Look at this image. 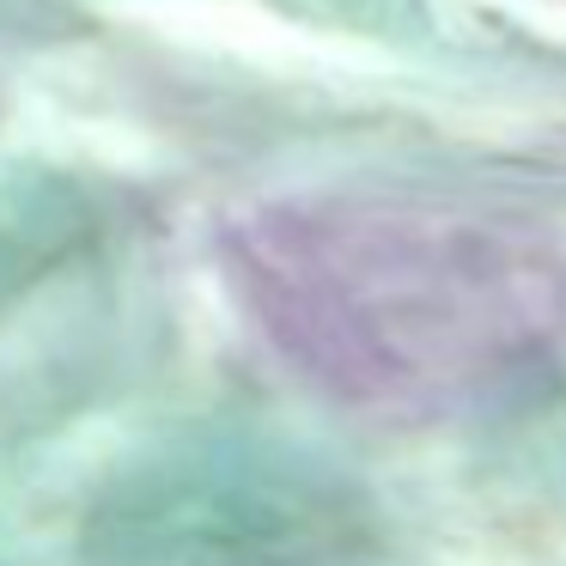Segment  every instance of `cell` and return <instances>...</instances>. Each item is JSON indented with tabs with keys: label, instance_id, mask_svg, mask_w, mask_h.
I'll list each match as a JSON object with an SVG mask.
<instances>
[{
	"label": "cell",
	"instance_id": "6da1fadb",
	"mask_svg": "<svg viewBox=\"0 0 566 566\" xmlns=\"http://www.w3.org/2000/svg\"><path fill=\"white\" fill-rule=\"evenodd\" d=\"M250 335L366 420H463L566 359V250L439 201L281 196L220 232Z\"/></svg>",
	"mask_w": 566,
	"mask_h": 566
}]
</instances>
